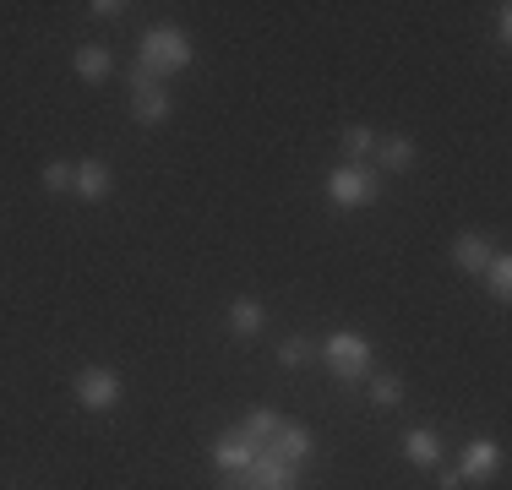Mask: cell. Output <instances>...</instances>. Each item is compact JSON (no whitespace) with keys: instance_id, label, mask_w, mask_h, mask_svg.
Masks as SVG:
<instances>
[{"instance_id":"obj_1","label":"cell","mask_w":512,"mask_h":490,"mask_svg":"<svg viewBox=\"0 0 512 490\" xmlns=\"http://www.w3.org/2000/svg\"><path fill=\"white\" fill-rule=\"evenodd\" d=\"M137 55H142L137 66L148 71V77L164 82V77H175V71L191 66V39H186L180 28H148V33H142V49H137Z\"/></svg>"},{"instance_id":"obj_2","label":"cell","mask_w":512,"mask_h":490,"mask_svg":"<svg viewBox=\"0 0 512 490\" xmlns=\"http://www.w3.org/2000/svg\"><path fill=\"white\" fill-rule=\"evenodd\" d=\"M126 98H131V120H137V126H164V120L175 115V98H169V88L158 77H148L142 66H131Z\"/></svg>"},{"instance_id":"obj_3","label":"cell","mask_w":512,"mask_h":490,"mask_svg":"<svg viewBox=\"0 0 512 490\" xmlns=\"http://www.w3.org/2000/svg\"><path fill=\"white\" fill-rule=\"evenodd\" d=\"M327 196H333V207H371L382 196V175L371 164H338L327 175Z\"/></svg>"},{"instance_id":"obj_4","label":"cell","mask_w":512,"mask_h":490,"mask_svg":"<svg viewBox=\"0 0 512 490\" xmlns=\"http://www.w3.org/2000/svg\"><path fill=\"white\" fill-rule=\"evenodd\" d=\"M229 490H300V469L262 447L240 474H229Z\"/></svg>"},{"instance_id":"obj_5","label":"cell","mask_w":512,"mask_h":490,"mask_svg":"<svg viewBox=\"0 0 512 490\" xmlns=\"http://www.w3.org/2000/svg\"><path fill=\"white\" fill-rule=\"evenodd\" d=\"M322 360L338 382H365V376H371V343L360 333H333L322 343Z\"/></svg>"},{"instance_id":"obj_6","label":"cell","mask_w":512,"mask_h":490,"mask_svg":"<svg viewBox=\"0 0 512 490\" xmlns=\"http://www.w3.org/2000/svg\"><path fill=\"white\" fill-rule=\"evenodd\" d=\"M120 392H126V382H120V371H109V365H88V371H77V403L93 414H109L120 403Z\"/></svg>"},{"instance_id":"obj_7","label":"cell","mask_w":512,"mask_h":490,"mask_svg":"<svg viewBox=\"0 0 512 490\" xmlns=\"http://www.w3.org/2000/svg\"><path fill=\"white\" fill-rule=\"evenodd\" d=\"M256 452H262V441H256V436L246 431V425H229V431L213 441V469L229 480V474H240V469H246V463L256 458Z\"/></svg>"},{"instance_id":"obj_8","label":"cell","mask_w":512,"mask_h":490,"mask_svg":"<svg viewBox=\"0 0 512 490\" xmlns=\"http://www.w3.org/2000/svg\"><path fill=\"white\" fill-rule=\"evenodd\" d=\"M496 469H502V441H491V436H474L469 447H463V458H458V480L469 485V480H496Z\"/></svg>"},{"instance_id":"obj_9","label":"cell","mask_w":512,"mask_h":490,"mask_svg":"<svg viewBox=\"0 0 512 490\" xmlns=\"http://www.w3.org/2000/svg\"><path fill=\"white\" fill-rule=\"evenodd\" d=\"M273 458H284V463H295V469H306L311 463V452H316V436L306 431V425H289V420H278V431L262 441Z\"/></svg>"},{"instance_id":"obj_10","label":"cell","mask_w":512,"mask_h":490,"mask_svg":"<svg viewBox=\"0 0 512 490\" xmlns=\"http://www.w3.org/2000/svg\"><path fill=\"white\" fill-rule=\"evenodd\" d=\"M404 458L414 463V469H442V436L425 431V425H414V431L404 436Z\"/></svg>"},{"instance_id":"obj_11","label":"cell","mask_w":512,"mask_h":490,"mask_svg":"<svg viewBox=\"0 0 512 490\" xmlns=\"http://www.w3.org/2000/svg\"><path fill=\"white\" fill-rule=\"evenodd\" d=\"M109 186H115V175H109V164L99 158H88V164H77V180H71V191L82 196V202H104Z\"/></svg>"},{"instance_id":"obj_12","label":"cell","mask_w":512,"mask_h":490,"mask_svg":"<svg viewBox=\"0 0 512 490\" xmlns=\"http://www.w3.org/2000/svg\"><path fill=\"white\" fill-rule=\"evenodd\" d=\"M267 327V311H262V300H251V294H240L235 305H229V333L235 338H256Z\"/></svg>"},{"instance_id":"obj_13","label":"cell","mask_w":512,"mask_h":490,"mask_svg":"<svg viewBox=\"0 0 512 490\" xmlns=\"http://www.w3.org/2000/svg\"><path fill=\"white\" fill-rule=\"evenodd\" d=\"M491 256H496V251H491V240L474 235V229L453 240V262L463 267V273H485V262H491Z\"/></svg>"},{"instance_id":"obj_14","label":"cell","mask_w":512,"mask_h":490,"mask_svg":"<svg viewBox=\"0 0 512 490\" xmlns=\"http://www.w3.org/2000/svg\"><path fill=\"white\" fill-rule=\"evenodd\" d=\"M71 66H77V77H82V82H104L109 71H115V60H109V49H104V44H82L77 55H71Z\"/></svg>"},{"instance_id":"obj_15","label":"cell","mask_w":512,"mask_h":490,"mask_svg":"<svg viewBox=\"0 0 512 490\" xmlns=\"http://www.w3.org/2000/svg\"><path fill=\"white\" fill-rule=\"evenodd\" d=\"M376 153H382L387 175H404V169L414 164V142L409 137H376ZM382 169H376V175H382Z\"/></svg>"},{"instance_id":"obj_16","label":"cell","mask_w":512,"mask_h":490,"mask_svg":"<svg viewBox=\"0 0 512 490\" xmlns=\"http://www.w3.org/2000/svg\"><path fill=\"white\" fill-rule=\"evenodd\" d=\"M344 153H349V164H365V158L376 153V131L371 126H344Z\"/></svg>"},{"instance_id":"obj_17","label":"cell","mask_w":512,"mask_h":490,"mask_svg":"<svg viewBox=\"0 0 512 490\" xmlns=\"http://www.w3.org/2000/svg\"><path fill=\"white\" fill-rule=\"evenodd\" d=\"M365 382H371L376 409H398V403H404V382H398V376H365Z\"/></svg>"},{"instance_id":"obj_18","label":"cell","mask_w":512,"mask_h":490,"mask_svg":"<svg viewBox=\"0 0 512 490\" xmlns=\"http://www.w3.org/2000/svg\"><path fill=\"white\" fill-rule=\"evenodd\" d=\"M485 284H491L496 300H507V294H512V262H507V256H491V262H485Z\"/></svg>"},{"instance_id":"obj_19","label":"cell","mask_w":512,"mask_h":490,"mask_svg":"<svg viewBox=\"0 0 512 490\" xmlns=\"http://www.w3.org/2000/svg\"><path fill=\"white\" fill-rule=\"evenodd\" d=\"M311 338H284V343H278V365H289V371H300V365H306L311 360Z\"/></svg>"},{"instance_id":"obj_20","label":"cell","mask_w":512,"mask_h":490,"mask_svg":"<svg viewBox=\"0 0 512 490\" xmlns=\"http://www.w3.org/2000/svg\"><path fill=\"white\" fill-rule=\"evenodd\" d=\"M71 180H77V164H44V191H71Z\"/></svg>"},{"instance_id":"obj_21","label":"cell","mask_w":512,"mask_h":490,"mask_svg":"<svg viewBox=\"0 0 512 490\" xmlns=\"http://www.w3.org/2000/svg\"><path fill=\"white\" fill-rule=\"evenodd\" d=\"M496 39H512V6H496Z\"/></svg>"},{"instance_id":"obj_22","label":"cell","mask_w":512,"mask_h":490,"mask_svg":"<svg viewBox=\"0 0 512 490\" xmlns=\"http://www.w3.org/2000/svg\"><path fill=\"white\" fill-rule=\"evenodd\" d=\"M93 17H120V11H126V6H120V0H93Z\"/></svg>"},{"instance_id":"obj_23","label":"cell","mask_w":512,"mask_h":490,"mask_svg":"<svg viewBox=\"0 0 512 490\" xmlns=\"http://www.w3.org/2000/svg\"><path fill=\"white\" fill-rule=\"evenodd\" d=\"M442 490H463V480H458V469H442Z\"/></svg>"}]
</instances>
